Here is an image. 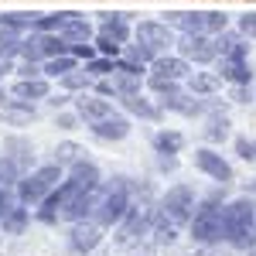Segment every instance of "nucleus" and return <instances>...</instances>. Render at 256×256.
Masks as SVG:
<instances>
[{"label":"nucleus","mask_w":256,"mask_h":256,"mask_svg":"<svg viewBox=\"0 0 256 256\" xmlns=\"http://www.w3.org/2000/svg\"><path fill=\"white\" fill-rule=\"evenodd\" d=\"M253 229H256V205L250 198H236L226 205V242L239 250L253 246Z\"/></svg>","instance_id":"f257e3e1"},{"label":"nucleus","mask_w":256,"mask_h":256,"mask_svg":"<svg viewBox=\"0 0 256 256\" xmlns=\"http://www.w3.org/2000/svg\"><path fill=\"white\" fill-rule=\"evenodd\" d=\"M126 216H130V192H126L123 178H116V184H106V188L99 184L92 222H99V226H120Z\"/></svg>","instance_id":"f03ea898"},{"label":"nucleus","mask_w":256,"mask_h":256,"mask_svg":"<svg viewBox=\"0 0 256 256\" xmlns=\"http://www.w3.org/2000/svg\"><path fill=\"white\" fill-rule=\"evenodd\" d=\"M58 181H62V164H44V168H34V171H28V174L20 178L18 198L24 202V205H41L44 198L58 188Z\"/></svg>","instance_id":"7ed1b4c3"},{"label":"nucleus","mask_w":256,"mask_h":256,"mask_svg":"<svg viewBox=\"0 0 256 256\" xmlns=\"http://www.w3.org/2000/svg\"><path fill=\"white\" fill-rule=\"evenodd\" d=\"M192 236L198 242H218L226 239V205L218 208V202H205L198 205V212L192 216Z\"/></svg>","instance_id":"20e7f679"},{"label":"nucleus","mask_w":256,"mask_h":256,"mask_svg":"<svg viewBox=\"0 0 256 256\" xmlns=\"http://www.w3.org/2000/svg\"><path fill=\"white\" fill-rule=\"evenodd\" d=\"M171 24H178L184 34H208L216 38L229 28V18L222 10H184V14H168Z\"/></svg>","instance_id":"39448f33"},{"label":"nucleus","mask_w":256,"mask_h":256,"mask_svg":"<svg viewBox=\"0 0 256 256\" xmlns=\"http://www.w3.org/2000/svg\"><path fill=\"white\" fill-rule=\"evenodd\" d=\"M192 216H195V192L188 184H174L160 202V218L171 226H181V222H192Z\"/></svg>","instance_id":"423d86ee"},{"label":"nucleus","mask_w":256,"mask_h":256,"mask_svg":"<svg viewBox=\"0 0 256 256\" xmlns=\"http://www.w3.org/2000/svg\"><path fill=\"white\" fill-rule=\"evenodd\" d=\"M178 52H181V58L195 62V65H208V62L218 58V44L208 34H181Z\"/></svg>","instance_id":"0eeeda50"},{"label":"nucleus","mask_w":256,"mask_h":256,"mask_svg":"<svg viewBox=\"0 0 256 256\" xmlns=\"http://www.w3.org/2000/svg\"><path fill=\"white\" fill-rule=\"evenodd\" d=\"M134 38L140 41V44H147V48H154V52H164V48H171V44H178L174 31L168 28V24H160V20H140L137 31H134Z\"/></svg>","instance_id":"6e6552de"},{"label":"nucleus","mask_w":256,"mask_h":256,"mask_svg":"<svg viewBox=\"0 0 256 256\" xmlns=\"http://www.w3.org/2000/svg\"><path fill=\"white\" fill-rule=\"evenodd\" d=\"M31 150H24V154H4L0 158V188H18L24 171L31 168Z\"/></svg>","instance_id":"1a4fd4ad"},{"label":"nucleus","mask_w":256,"mask_h":256,"mask_svg":"<svg viewBox=\"0 0 256 256\" xmlns=\"http://www.w3.org/2000/svg\"><path fill=\"white\" fill-rule=\"evenodd\" d=\"M195 168L202 171V174L216 178V181H232V168H229V160L222 158V154H216V150H208V147H202V150H195Z\"/></svg>","instance_id":"9d476101"},{"label":"nucleus","mask_w":256,"mask_h":256,"mask_svg":"<svg viewBox=\"0 0 256 256\" xmlns=\"http://www.w3.org/2000/svg\"><path fill=\"white\" fill-rule=\"evenodd\" d=\"M150 76L154 79H168V82H184L192 76V68H188V58H181V55H158L154 65H150Z\"/></svg>","instance_id":"9b49d317"},{"label":"nucleus","mask_w":256,"mask_h":256,"mask_svg":"<svg viewBox=\"0 0 256 256\" xmlns=\"http://www.w3.org/2000/svg\"><path fill=\"white\" fill-rule=\"evenodd\" d=\"M160 110H171V113H181V116H202V113H208V99H198L195 92L188 96V92H178V96H168L160 99Z\"/></svg>","instance_id":"f8f14e48"},{"label":"nucleus","mask_w":256,"mask_h":256,"mask_svg":"<svg viewBox=\"0 0 256 256\" xmlns=\"http://www.w3.org/2000/svg\"><path fill=\"white\" fill-rule=\"evenodd\" d=\"M72 102H76V113H79L86 123H96V120L113 113V102L106 96H89V92H82V96H76Z\"/></svg>","instance_id":"ddd939ff"},{"label":"nucleus","mask_w":256,"mask_h":256,"mask_svg":"<svg viewBox=\"0 0 256 256\" xmlns=\"http://www.w3.org/2000/svg\"><path fill=\"white\" fill-rule=\"evenodd\" d=\"M99 242H102V226L99 222H76L72 226V250H79V253H92Z\"/></svg>","instance_id":"4468645a"},{"label":"nucleus","mask_w":256,"mask_h":256,"mask_svg":"<svg viewBox=\"0 0 256 256\" xmlns=\"http://www.w3.org/2000/svg\"><path fill=\"white\" fill-rule=\"evenodd\" d=\"M89 130H92L99 140H123V137H130V120L120 116V113H110V116L89 123Z\"/></svg>","instance_id":"2eb2a0df"},{"label":"nucleus","mask_w":256,"mask_h":256,"mask_svg":"<svg viewBox=\"0 0 256 256\" xmlns=\"http://www.w3.org/2000/svg\"><path fill=\"white\" fill-rule=\"evenodd\" d=\"M218 76L232 86H253V68H250V58H226L218 62Z\"/></svg>","instance_id":"dca6fc26"},{"label":"nucleus","mask_w":256,"mask_h":256,"mask_svg":"<svg viewBox=\"0 0 256 256\" xmlns=\"http://www.w3.org/2000/svg\"><path fill=\"white\" fill-rule=\"evenodd\" d=\"M14 96L28 99V102H34V99H48V96H52V86H48L44 76H38V79H18V82H14Z\"/></svg>","instance_id":"f3484780"},{"label":"nucleus","mask_w":256,"mask_h":256,"mask_svg":"<svg viewBox=\"0 0 256 256\" xmlns=\"http://www.w3.org/2000/svg\"><path fill=\"white\" fill-rule=\"evenodd\" d=\"M216 44H218V55H226V58H250V44L242 41V34H232L229 28L216 34Z\"/></svg>","instance_id":"a211bd4d"},{"label":"nucleus","mask_w":256,"mask_h":256,"mask_svg":"<svg viewBox=\"0 0 256 256\" xmlns=\"http://www.w3.org/2000/svg\"><path fill=\"white\" fill-rule=\"evenodd\" d=\"M120 106H123L126 113L140 116V120H158V116H160V106H154L150 99H144L140 92H134V96H123V99H120Z\"/></svg>","instance_id":"6ab92c4d"},{"label":"nucleus","mask_w":256,"mask_h":256,"mask_svg":"<svg viewBox=\"0 0 256 256\" xmlns=\"http://www.w3.org/2000/svg\"><path fill=\"white\" fill-rule=\"evenodd\" d=\"M99 31L110 34V38H116L120 44L130 41V24L123 20V14H99Z\"/></svg>","instance_id":"aec40b11"},{"label":"nucleus","mask_w":256,"mask_h":256,"mask_svg":"<svg viewBox=\"0 0 256 256\" xmlns=\"http://www.w3.org/2000/svg\"><path fill=\"white\" fill-rule=\"evenodd\" d=\"M184 82H188V89H192L195 96H212L218 86H222V76H218V72H192Z\"/></svg>","instance_id":"412c9836"},{"label":"nucleus","mask_w":256,"mask_h":256,"mask_svg":"<svg viewBox=\"0 0 256 256\" xmlns=\"http://www.w3.org/2000/svg\"><path fill=\"white\" fill-rule=\"evenodd\" d=\"M34 116H38V113H34V102H28V99H14V102H7V106H4V120H7L10 126L31 123Z\"/></svg>","instance_id":"4be33fe9"},{"label":"nucleus","mask_w":256,"mask_h":256,"mask_svg":"<svg viewBox=\"0 0 256 256\" xmlns=\"http://www.w3.org/2000/svg\"><path fill=\"white\" fill-rule=\"evenodd\" d=\"M62 38L68 41V44H82V41H92V28H89V20L79 18V14H72V20L62 28Z\"/></svg>","instance_id":"5701e85b"},{"label":"nucleus","mask_w":256,"mask_h":256,"mask_svg":"<svg viewBox=\"0 0 256 256\" xmlns=\"http://www.w3.org/2000/svg\"><path fill=\"white\" fill-rule=\"evenodd\" d=\"M20 44H24V38H20V31H10V28H0V62H10L20 55Z\"/></svg>","instance_id":"b1692460"},{"label":"nucleus","mask_w":256,"mask_h":256,"mask_svg":"<svg viewBox=\"0 0 256 256\" xmlns=\"http://www.w3.org/2000/svg\"><path fill=\"white\" fill-rule=\"evenodd\" d=\"M202 134H205V140H212V144H222V140L229 137V116L226 113H212Z\"/></svg>","instance_id":"393cba45"},{"label":"nucleus","mask_w":256,"mask_h":256,"mask_svg":"<svg viewBox=\"0 0 256 256\" xmlns=\"http://www.w3.org/2000/svg\"><path fill=\"white\" fill-rule=\"evenodd\" d=\"M68 20H72L68 10H58V14H41L34 31H41V34H62V28H65Z\"/></svg>","instance_id":"a878e982"},{"label":"nucleus","mask_w":256,"mask_h":256,"mask_svg":"<svg viewBox=\"0 0 256 256\" xmlns=\"http://www.w3.org/2000/svg\"><path fill=\"white\" fill-rule=\"evenodd\" d=\"M181 147H184V137L178 130H160L158 137H154V150L158 154H178Z\"/></svg>","instance_id":"bb28decb"},{"label":"nucleus","mask_w":256,"mask_h":256,"mask_svg":"<svg viewBox=\"0 0 256 256\" xmlns=\"http://www.w3.org/2000/svg\"><path fill=\"white\" fill-rule=\"evenodd\" d=\"M41 68H44V76L62 79V76H68V72H76L79 65H76V55H58V58H48Z\"/></svg>","instance_id":"cd10ccee"},{"label":"nucleus","mask_w":256,"mask_h":256,"mask_svg":"<svg viewBox=\"0 0 256 256\" xmlns=\"http://www.w3.org/2000/svg\"><path fill=\"white\" fill-rule=\"evenodd\" d=\"M41 14H0V28H10V31H34L38 28Z\"/></svg>","instance_id":"c85d7f7f"},{"label":"nucleus","mask_w":256,"mask_h":256,"mask_svg":"<svg viewBox=\"0 0 256 256\" xmlns=\"http://www.w3.org/2000/svg\"><path fill=\"white\" fill-rule=\"evenodd\" d=\"M0 226H4V232H10V236H18L20 229L28 226V208H24V202H20V205H14V208H10L7 216L0 218Z\"/></svg>","instance_id":"c756f323"},{"label":"nucleus","mask_w":256,"mask_h":256,"mask_svg":"<svg viewBox=\"0 0 256 256\" xmlns=\"http://www.w3.org/2000/svg\"><path fill=\"white\" fill-rule=\"evenodd\" d=\"M72 178H79L82 184H89V188H99V168L92 164V160H76L72 164Z\"/></svg>","instance_id":"7c9ffc66"},{"label":"nucleus","mask_w":256,"mask_h":256,"mask_svg":"<svg viewBox=\"0 0 256 256\" xmlns=\"http://www.w3.org/2000/svg\"><path fill=\"white\" fill-rule=\"evenodd\" d=\"M89 86H92V76H89L86 68H76V72L62 76V89H65V92H86Z\"/></svg>","instance_id":"2f4dec72"},{"label":"nucleus","mask_w":256,"mask_h":256,"mask_svg":"<svg viewBox=\"0 0 256 256\" xmlns=\"http://www.w3.org/2000/svg\"><path fill=\"white\" fill-rule=\"evenodd\" d=\"M123 55H126V58L130 62H137V65H144V68H147V65H154V58H158V52H154V48H147V44H126V48H123Z\"/></svg>","instance_id":"473e14b6"},{"label":"nucleus","mask_w":256,"mask_h":256,"mask_svg":"<svg viewBox=\"0 0 256 256\" xmlns=\"http://www.w3.org/2000/svg\"><path fill=\"white\" fill-rule=\"evenodd\" d=\"M82 150L79 144H72V140H65V144H58L55 147V164H76V160H82Z\"/></svg>","instance_id":"72a5a7b5"},{"label":"nucleus","mask_w":256,"mask_h":256,"mask_svg":"<svg viewBox=\"0 0 256 256\" xmlns=\"http://www.w3.org/2000/svg\"><path fill=\"white\" fill-rule=\"evenodd\" d=\"M86 72L92 76V79H106V76H113L116 72V58H92V62H86Z\"/></svg>","instance_id":"f704fd0d"},{"label":"nucleus","mask_w":256,"mask_h":256,"mask_svg":"<svg viewBox=\"0 0 256 256\" xmlns=\"http://www.w3.org/2000/svg\"><path fill=\"white\" fill-rule=\"evenodd\" d=\"M96 48H99V55H106V58H120L123 55V44L116 38H110V34H102V31L96 34Z\"/></svg>","instance_id":"c9c22d12"},{"label":"nucleus","mask_w":256,"mask_h":256,"mask_svg":"<svg viewBox=\"0 0 256 256\" xmlns=\"http://www.w3.org/2000/svg\"><path fill=\"white\" fill-rule=\"evenodd\" d=\"M14 205H20V198L14 195V192H10V188H0V218L7 216V212H10V208H14Z\"/></svg>","instance_id":"e433bc0d"},{"label":"nucleus","mask_w":256,"mask_h":256,"mask_svg":"<svg viewBox=\"0 0 256 256\" xmlns=\"http://www.w3.org/2000/svg\"><path fill=\"white\" fill-rule=\"evenodd\" d=\"M14 72H18L20 79H38V76H44V68H38V62H20Z\"/></svg>","instance_id":"4c0bfd02"},{"label":"nucleus","mask_w":256,"mask_h":256,"mask_svg":"<svg viewBox=\"0 0 256 256\" xmlns=\"http://www.w3.org/2000/svg\"><path fill=\"white\" fill-rule=\"evenodd\" d=\"M239 34L256 41V14H242V18H239Z\"/></svg>","instance_id":"58836bf2"},{"label":"nucleus","mask_w":256,"mask_h":256,"mask_svg":"<svg viewBox=\"0 0 256 256\" xmlns=\"http://www.w3.org/2000/svg\"><path fill=\"white\" fill-rule=\"evenodd\" d=\"M236 154L242 160H256V144H253V140H246V137H239L236 140Z\"/></svg>","instance_id":"ea45409f"},{"label":"nucleus","mask_w":256,"mask_h":256,"mask_svg":"<svg viewBox=\"0 0 256 256\" xmlns=\"http://www.w3.org/2000/svg\"><path fill=\"white\" fill-rule=\"evenodd\" d=\"M72 55L82 58V62H92V58H96V48H92L89 41H82V44H72Z\"/></svg>","instance_id":"a19ab883"},{"label":"nucleus","mask_w":256,"mask_h":256,"mask_svg":"<svg viewBox=\"0 0 256 256\" xmlns=\"http://www.w3.org/2000/svg\"><path fill=\"white\" fill-rule=\"evenodd\" d=\"M253 99V86H232V102H250Z\"/></svg>","instance_id":"79ce46f5"},{"label":"nucleus","mask_w":256,"mask_h":256,"mask_svg":"<svg viewBox=\"0 0 256 256\" xmlns=\"http://www.w3.org/2000/svg\"><path fill=\"white\" fill-rule=\"evenodd\" d=\"M76 120H82V116H79V113H76V116H68V113H62V116H58V120H55V123H58L62 130H72V126H76Z\"/></svg>","instance_id":"37998d69"},{"label":"nucleus","mask_w":256,"mask_h":256,"mask_svg":"<svg viewBox=\"0 0 256 256\" xmlns=\"http://www.w3.org/2000/svg\"><path fill=\"white\" fill-rule=\"evenodd\" d=\"M68 99H72V96H48V102H52V106H58V110H62V106H65Z\"/></svg>","instance_id":"c03bdc74"},{"label":"nucleus","mask_w":256,"mask_h":256,"mask_svg":"<svg viewBox=\"0 0 256 256\" xmlns=\"http://www.w3.org/2000/svg\"><path fill=\"white\" fill-rule=\"evenodd\" d=\"M4 72H14V65L10 62H0V79H4Z\"/></svg>","instance_id":"a18cd8bd"},{"label":"nucleus","mask_w":256,"mask_h":256,"mask_svg":"<svg viewBox=\"0 0 256 256\" xmlns=\"http://www.w3.org/2000/svg\"><path fill=\"white\" fill-rule=\"evenodd\" d=\"M4 99H7V92H4V89H0V102H4ZM4 106H7V102H4Z\"/></svg>","instance_id":"49530a36"},{"label":"nucleus","mask_w":256,"mask_h":256,"mask_svg":"<svg viewBox=\"0 0 256 256\" xmlns=\"http://www.w3.org/2000/svg\"><path fill=\"white\" fill-rule=\"evenodd\" d=\"M250 256H256V242H253V246H250Z\"/></svg>","instance_id":"de8ad7c7"},{"label":"nucleus","mask_w":256,"mask_h":256,"mask_svg":"<svg viewBox=\"0 0 256 256\" xmlns=\"http://www.w3.org/2000/svg\"><path fill=\"white\" fill-rule=\"evenodd\" d=\"M250 192H253V195H256V181H253V184H250Z\"/></svg>","instance_id":"09e8293b"}]
</instances>
